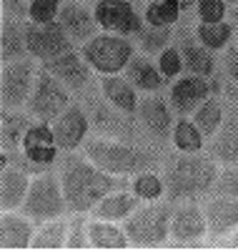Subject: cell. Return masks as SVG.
<instances>
[{
  "mask_svg": "<svg viewBox=\"0 0 238 251\" xmlns=\"http://www.w3.org/2000/svg\"><path fill=\"white\" fill-rule=\"evenodd\" d=\"M55 171L60 176L63 194L68 201V214H91L95 203L116 188H131L125 176H113L95 166L83 151L60 153Z\"/></svg>",
  "mask_w": 238,
  "mask_h": 251,
  "instance_id": "6da1fadb",
  "label": "cell"
},
{
  "mask_svg": "<svg viewBox=\"0 0 238 251\" xmlns=\"http://www.w3.org/2000/svg\"><path fill=\"white\" fill-rule=\"evenodd\" d=\"M161 174L166 181V199L178 201H198L203 196H211L215 181L221 174V163L208 151L198 153H183L173 151L170 156H163Z\"/></svg>",
  "mask_w": 238,
  "mask_h": 251,
  "instance_id": "7a4b0ae2",
  "label": "cell"
},
{
  "mask_svg": "<svg viewBox=\"0 0 238 251\" xmlns=\"http://www.w3.org/2000/svg\"><path fill=\"white\" fill-rule=\"evenodd\" d=\"M95 166L113 176H136L148 169H158L163 163V153L153 146H143L141 141L128 138H108V136H88L80 149Z\"/></svg>",
  "mask_w": 238,
  "mask_h": 251,
  "instance_id": "3957f363",
  "label": "cell"
},
{
  "mask_svg": "<svg viewBox=\"0 0 238 251\" xmlns=\"http://www.w3.org/2000/svg\"><path fill=\"white\" fill-rule=\"evenodd\" d=\"M176 203L161 199V201H143L136 211L123 221L128 239L133 249H161L170 241V221Z\"/></svg>",
  "mask_w": 238,
  "mask_h": 251,
  "instance_id": "277c9868",
  "label": "cell"
},
{
  "mask_svg": "<svg viewBox=\"0 0 238 251\" xmlns=\"http://www.w3.org/2000/svg\"><path fill=\"white\" fill-rule=\"evenodd\" d=\"M78 50L83 53V58L88 60V66L98 75L123 73L125 66L131 63V58L138 53L133 38L118 35V33H105V30H100L91 40H85Z\"/></svg>",
  "mask_w": 238,
  "mask_h": 251,
  "instance_id": "5b68a950",
  "label": "cell"
},
{
  "mask_svg": "<svg viewBox=\"0 0 238 251\" xmlns=\"http://www.w3.org/2000/svg\"><path fill=\"white\" fill-rule=\"evenodd\" d=\"M20 211L28 219H33L35 224H46L50 219H60L68 214V201H66V194H63L58 171L48 169L33 176Z\"/></svg>",
  "mask_w": 238,
  "mask_h": 251,
  "instance_id": "8992f818",
  "label": "cell"
},
{
  "mask_svg": "<svg viewBox=\"0 0 238 251\" xmlns=\"http://www.w3.org/2000/svg\"><path fill=\"white\" fill-rule=\"evenodd\" d=\"M71 103H73V91L60 78H55L50 71L40 66L33 93L25 103V111L35 121H55Z\"/></svg>",
  "mask_w": 238,
  "mask_h": 251,
  "instance_id": "52a82bcc",
  "label": "cell"
},
{
  "mask_svg": "<svg viewBox=\"0 0 238 251\" xmlns=\"http://www.w3.org/2000/svg\"><path fill=\"white\" fill-rule=\"evenodd\" d=\"M38 71H40V63L30 55L3 63V71H0V103H3V108L10 111L25 108L35 86Z\"/></svg>",
  "mask_w": 238,
  "mask_h": 251,
  "instance_id": "ba28073f",
  "label": "cell"
},
{
  "mask_svg": "<svg viewBox=\"0 0 238 251\" xmlns=\"http://www.w3.org/2000/svg\"><path fill=\"white\" fill-rule=\"evenodd\" d=\"M136 121L141 131L153 141L156 146H168L173 136V126H176V111H173L168 96L161 93H141Z\"/></svg>",
  "mask_w": 238,
  "mask_h": 251,
  "instance_id": "9c48e42d",
  "label": "cell"
},
{
  "mask_svg": "<svg viewBox=\"0 0 238 251\" xmlns=\"http://www.w3.org/2000/svg\"><path fill=\"white\" fill-rule=\"evenodd\" d=\"M206 239H208V219H206V211H203V203L178 201L176 208H173L168 246L196 249V246H203Z\"/></svg>",
  "mask_w": 238,
  "mask_h": 251,
  "instance_id": "30bf717a",
  "label": "cell"
},
{
  "mask_svg": "<svg viewBox=\"0 0 238 251\" xmlns=\"http://www.w3.org/2000/svg\"><path fill=\"white\" fill-rule=\"evenodd\" d=\"M25 43H28V55L35 58L38 63H48L63 53L78 48L68 33L60 28V23H30L25 20Z\"/></svg>",
  "mask_w": 238,
  "mask_h": 251,
  "instance_id": "8fae6325",
  "label": "cell"
},
{
  "mask_svg": "<svg viewBox=\"0 0 238 251\" xmlns=\"http://www.w3.org/2000/svg\"><path fill=\"white\" fill-rule=\"evenodd\" d=\"M93 10H95V20L100 30L105 33L136 38L145 25L143 13L136 8L133 0H95Z\"/></svg>",
  "mask_w": 238,
  "mask_h": 251,
  "instance_id": "7c38bea8",
  "label": "cell"
},
{
  "mask_svg": "<svg viewBox=\"0 0 238 251\" xmlns=\"http://www.w3.org/2000/svg\"><path fill=\"white\" fill-rule=\"evenodd\" d=\"M53 123V133H55V146L60 149V153L68 151H80L83 143L88 141L93 121L88 108L83 106V100H73L71 106L63 111Z\"/></svg>",
  "mask_w": 238,
  "mask_h": 251,
  "instance_id": "4fadbf2b",
  "label": "cell"
},
{
  "mask_svg": "<svg viewBox=\"0 0 238 251\" xmlns=\"http://www.w3.org/2000/svg\"><path fill=\"white\" fill-rule=\"evenodd\" d=\"M213 91H215V86L211 78L183 73L176 80H170L168 100H170L173 111H176V116H193L201 103L213 96Z\"/></svg>",
  "mask_w": 238,
  "mask_h": 251,
  "instance_id": "5bb4252c",
  "label": "cell"
},
{
  "mask_svg": "<svg viewBox=\"0 0 238 251\" xmlns=\"http://www.w3.org/2000/svg\"><path fill=\"white\" fill-rule=\"evenodd\" d=\"M40 66L46 71H50L55 78H60L73 93H83L93 83V68L88 66V60L83 58V53L78 48L63 53L48 63H40Z\"/></svg>",
  "mask_w": 238,
  "mask_h": 251,
  "instance_id": "9a60e30c",
  "label": "cell"
},
{
  "mask_svg": "<svg viewBox=\"0 0 238 251\" xmlns=\"http://www.w3.org/2000/svg\"><path fill=\"white\" fill-rule=\"evenodd\" d=\"M203 211L208 219V239L211 246L223 239L226 234L238 228V196H226V194H211L203 201Z\"/></svg>",
  "mask_w": 238,
  "mask_h": 251,
  "instance_id": "2e32d148",
  "label": "cell"
},
{
  "mask_svg": "<svg viewBox=\"0 0 238 251\" xmlns=\"http://www.w3.org/2000/svg\"><path fill=\"white\" fill-rule=\"evenodd\" d=\"M181 53H183V66H186V73H193V75H203V78H211L218 68L215 63V55L213 50H208L201 40L196 38L190 28L186 25H176V40H173Z\"/></svg>",
  "mask_w": 238,
  "mask_h": 251,
  "instance_id": "e0dca14e",
  "label": "cell"
},
{
  "mask_svg": "<svg viewBox=\"0 0 238 251\" xmlns=\"http://www.w3.org/2000/svg\"><path fill=\"white\" fill-rule=\"evenodd\" d=\"M60 28L68 33V38L80 48L85 40H91L93 35L100 33V25L95 20V10L88 8L83 0H73V3H63L60 15H58Z\"/></svg>",
  "mask_w": 238,
  "mask_h": 251,
  "instance_id": "ac0fdd59",
  "label": "cell"
},
{
  "mask_svg": "<svg viewBox=\"0 0 238 251\" xmlns=\"http://www.w3.org/2000/svg\"><path fill=\"white\" fill-rule=\"evenodd\" d=\"M38 224L23 211H0V249L3 251H25L33 249Z\"/></svg>",
  "mask_w": 238,
  "mask_h": 251,
  "instance_id": "d6986e66",
  "label": "cell"
},
{
  "mask_svg": "<svg viewBox=\"0 0 238 251\" xmlns=\"http://www.w3.org/2000/svg\"><path fill=\"white\" fill-rule=\"evenodd\" d=\"M33 174L25 171L18 163H3L0 169V211H20L28 188H30Z\"/></svg>",
  "mask_w": 238,
  "mask_h": 251,
  "instance_id": "ffe728a7",
  "label": "cell"
},
{
  "mask_svg": "<svg viewBox=\"0 0 238 251\" xmlns=\"http://www.w3.org/2000/svg\"><path fill=\"white\" fill-rule=\"evenodd\" d=\"M206 151L221 166H238V111L228 103V116L215 136L208 138Z\"/></svg>",
  "mask_w": 238,
  "mask_h": 251,
  "instance_id": "44dd1931",
  "label": "cell"
},
{
  "mask_svg": "<svg viewBox=\"0 0 238 251\" xmlns=\"http://www.w3.org/2000/svg\"><path fill=\"white\" fill-rule=\"evenodd\" d=\"M98 91L103 93V98L111 103L113 108H118L120 113L136 118L141 93H138V88H136L123 73H116V75H100V80H98Z\"/></svg>",
  "mask_w": 238,
  "mask_h": 251,
  "instance_id": "7402d4cb",
  "label": "cell"
},
{
  "mask_svg": "<svg viewBox=\"0 0 238 251\" xmlns=\"http://www.w3.org/2000/svg\"><path fill=\"white\" fill-rule=\"evenodd\" d=\"M123 75L138 88V93H161L163 86L168 83V80L163 78L161 68H158V63L150 60V58H148L145 53H141V50L131 58V63L125 66Z\"/></svg>",
  "mask_w": 238,
  "mask_h": 251,
  "instance_id": "603a6c76",
  "label": "cell"
},
{
  "mask_svg": "<svg viewBox=\"0 0 238 251\" xmlns=\"http://www.w3.org/2000/svg\"><path fill=\"white\" fill-rule=\"evenodd\" d=\"M88 239L91 249L100 251H123V249H133L131 239H128L125 226L118 221H105V219H88Z\"/></svg>",
  "mask_w": 238,
  "mask_h": 251,
  "instance_id": "cb8c5ba5",
  "label": "cell"
},
{
  "mask_svg": "<svg viewBox=\"0 0 238 251\" xmlns=\"http://www.w3.org/2000/svg\"><path fill=\"white\" fill-rule=\"evenodd\" d=\"M141 203H143V201L131 191V188H116V191H111L108 196H103V199L95 203V208L91 211V216H93V219H105V221H118V224H123Z\"/></svg>",
  "mask_w": 238,
  "mask_h": 251,
  "instance_id": "d4e9b609",
  "label": "cell"
},
{
  "mask_svg": "<svg viewBox=\"0 0 238 251\" xmlns=\"http://www.w3.org/2000/svg\"><path fill=\"white\" fill-rule=\"evenodd\" d=\"M28 58V43H25V18L3 15L0 23V60H18Z\"/></svg>",
  "mask_w": 238,
  "mask_h": 251,
  "instance_id": "484cf974",
  "label": "cell"
},
{
  "mask_svg": "<svg viewBox=\"0 0 238 251\" xmlns=\"http://www.w3.org/2000/svg\"><path fill=\"white\" fill-rule=\"evenodd\" d=\"M33 121L35 118L25 108H18V111L3 108V116H0V133H3L0 141H3V151H20L23 138H25Z\"/></svg>",
  "mask_w": 238,
  "mask_h": 251,
  "instance_id": "4316f807",
  "label": "cell"
},
{
  "mask_svg": "<svg viewBox=\"0 0 238 251\" xmlns=\"http://www.w3.org/2000/svg\"><path fill=\"white\" fill-rule=\"evenodd\" d=\"M170 146L173 151H183V153H198L206 151L208 138L203 136V131L196 126L190 116H178L176 126H173V136H170Z\"/></svg>",
  "mask_w": 238,
  "mask_h": 251,
  "instance_id": "83f0119b",
  "label": "cell"
},
{
  "mask_svg": "<svg viewBox=\"0 0 238 251\" xmlns=\"http://www.w3.org/2000/svg\"><path fill=\"white\" fill-rule=\"evenodd\" d=\"M226 116H228V100H223L221 96L213 93L211 98H206L201 106L196 108V113H193L190 118L196 121V126L203 131V136L211 138V136H215V131L223 126Z\"/></svg>",
  "mask_w": 238,
  "mask_h": 251,
  "instance_id": "f1b7e54d",
  "label": "cell"
},
{
  "mask_svg": "<svg viewBox=\"0 0 238 251\" xmlns=\"http://www.w3.org/2000/svg\"><path fill=\"white\" fill-rule=\"evenodd\" d=\"M68 228H71V219H66V216L50 219L46 224H38L35 236H33V249H38V251L66 249V244H68Z\"/></svg>",
  "mask_w": 238,
  "mask_h": 251,
  "instance_id": "f546056e",
  "label": "cell"
},
{
  "mask_svg": "<svg viewBox=\"0 0 238 251\" xmlns=\"http://www.w3.org/2000/svg\"><path fill=\"white\" fill-rule=\"evenodd\" d=\"M193 33L201 43L213 50V53H223L236 35V25H231L228 20H221V23H196L193 25Z\"/></svg>",
  "mask_w": 238,
  "mask_h": 251,
  "instance_id": "4dcf8cb0",
  "label": "cell"
},
{
  "mask_svg": "<svg viewBox=\"0 0 238 251\" xmlns=\"http://www.w3.org/2000/svg\"><path fill=\"white\" fill-rule=\"evenodd\" d=\"M183 13L181 0H148L143 20L148 25H158V28H176Z\"/></svg>",
  "mask_w": 238,
  "mask_h": 251,
  "instance_id": "1f68e13d",
  "label": "cell"
},
{
  "mask_svg": "<svg viewBox=\"0 0 238 251\" xmlns=\"http://www.w3.org/2000/svg\"><path fill=\"white\" fill-rule=\"evenodd\" d=\"M131 191L141 201H161L166 199V181L161 169H148L136 176H131Z\"/></svg>",
  "mask_w": 238,
  "mask_h": 251,
  "instance_id": "d6a6232c",
  "label": "cell"
},
{
  "mask_svg": "<svg viewBox=\"0 0 238 251\" xmlns=\"http://www.w3.org/2000/svg\"><path fill=\"white\" fill-rule=\"evenodd\" d=\"M176 40V28H158V25H143V30L136 35V46L145 55H158L163 48H168Z\"/></svg>",
  "mask_w": 238,
  "mask_h": 251,
  "instance_id": "836d02e7",
  "label": "cell"
},
{
  "mask_svg": "<svg viewBox=\"0 0 238 251\" xmlns=\"http://www.w3.org/2000/svg\"><path fill=\"white\" fill-rule=\"evenodd\" d=\"M156 63L163 73L166 80H176L178 75L186 73V66H183V53L176 43H170L168 48H163L158 55H156Z\"/></svg>",
  "mask_w": 238,
  "mask_h": 251,
  "instance_id": "e575fe53",
  "label": "cell"
},
{
  "mask_svg": "<svg viewBox=\"0 0 238 251\" xmlns=\"http://www.w3.org/2000/svg\"><path fill=\"white\" fill-rule=\"evenodd\" d=\"M193 15L196 23H221L228 15V0H196Z\"/></svg>",
  "mask_w": 238,
  "mask_h": 251,
  "instance_id": "d590c367",
  "label": "cell"
},
{
  "mask_svg": "<svg viewBox=\"0 0 238 251\" xmlns=\"http://www.w3.org/2000/svg\"><path fill=\"white\" fill-rule=\"evenodd\" d=\"M71 228H68V244L66 249L71 251H83L91 249V239H88V219L91 214H71Z\"/></svg>",
  "mask_w": 238,
  "mask_h": 251,
  "instance_id": "8d00e7d4",
  "label": "cell"
},
{
  "mask_svg": "<svg viewBox=\"0 0 238 251\" xmlns=\"http://www.w3.org/2000/svg\"><path fill=\"white\" fill-rule=\"evenodd\" d=\"M60 8H63L60 0H30L25 20H30V23H55Z\"/></svg>",
  "mask_w": 238,
  "mask_h": 251,
  "instance_id": "74e56055",
  "label": "cell"
},
{
  "mask_svg": "<svg viewBox=\"0 0 238 251\" xmlns=\"http://www.w3.org/2000/svg\"><path fill=\"white\" fill-rule=\"evenodd\" d=\"M213 194L238 196V166H221V174H218V181H215Z\"/></svg>",
  "mask_w": 238,
  "mask_h": 251,
  "instance_id": "f35d334b",
  "label": "cell"
},
{
  "mask_svg": "<svg viewBox=\"0 0 238 251\" xmlns=\"http://www.w3.org/2000/svg\"><path fill=\"white\" fill-rule=\"evenodd\" d=\"M221 71L226 75L228 83L238 86V46L231 43L226 50H223V60H221Z\"/></svg>",
  "mask_w": 238,
  "mask_h": 251,
  "instance_id": "ab89813d",
  "label": "cell"
},
{
  "mask_svg": "<svg viewBox=\"0 0 238 251\" xmlns=\"http://www.w3.org/2000/svg\"><path fill=\"white\" fill-rule=\"evenodd\" d=\"M0 5H3V15L28 18V3L25 0H0Z\"/></svg>",
  "mask_w": 238,
  "mask_h": 251,
  "instance_id": "60d3db41",
  "label": "cell"
},
{
  "mask_svg": "<svg viewBox=\"0 0 238 251\" xmlns=\"http://www.w3.org/2000/svg\"><path fill=\"white\" fill-rule=\"evenodd\" d=\"M213 246H218V249H238V228L231 234H226L223 239H218Z\"/></svg>",
  "mask_w": 238,
  "mask_h": 251,
  "instance_id": "b9f144b4",
  "label": "cell"
},
{
  "mask_svg": "<svg viewBox=\"0 0 238 251\" xmlns=\"http://www.w3.org/2000/svg\"><path fill=\"white\" fill-rule=\"evenodd\" d=\"M226 100H228V103H233V106H238V86L228 83V86H226Z\"/></svg>",
  "mask_w": 238,
  "mask_h": 251,
  "instance_id": "7bdbcfd3",
  "label": "cell"
},
{
  "mask_svg": "<svg viewBox=\"0 0 238 251\" xmlns=\"http://www.w3.org/2000/svg\"><path fill=\"white\" fill-rule=\"evenodd\" d=\"M233 40H236V46H238V25H236V35H233Z\"/></svg>",
  "mask_w": 238,
  "mask_h": 251,
  "instance_id": "ee69618b",
  "label": "cell"
},
{
  "mask_svg": "<svg viewBox=\"0 0 238 251\" xmlns=\"http://www.w3.org/2000/svg\"><path fill=\"white\" fill-rule=\"evenodd\" d=\"M228 5H238V0H228Z\"/></svg>",
  "mask_w": 238,
  "mask_h": 251,
  "instance_id": "f6af8a7d",
  "label": "cell"
},
{
  "mask_svg": "<svg viewBox=\"0 0 238 251\" xmlns=\"http://www.w3.org/2000/svg\"><path fill=\"white\" fill-rule=\"evenodd\" d=\"M60 3H73V0H60Z\"/></svg>",
  "mask_w": 238,
  "mask_h": 251,
  "instance_id": "bcb514c9",
  "label": "cell"
},
{
  "mask_svg": "<svg viewBox=\"0 0 238 251\" xmlns=\"http://www.w3.org/2000/svg\"><path fill=\"white\" fill-rule=\"evenodd\" d=\"M231 106H233V103H231ZM233 108H236V111H238V106H233Z\"/></svg>",
  "mask_w": 238,
  "mask_h": 251,
  "instance_id": "7dc6e473",
  "label": "cell"
},
{
  "mask_svg": "<svg viewBox=\"0 0 238 251\" xmlns=\"http://www.w3.org/2000/svg\"><path fill=\"white\" fill-rule=\"evenodd\" d=\"M25 3H30V0H25Z\"/></svg>",
  "mask_w": 238,
  "mask_h": 251,
  "instance_id": "c3c4849f",
  "label": "cell"
}]
</instances>
